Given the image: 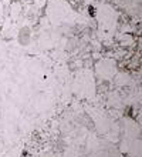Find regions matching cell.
<instances>
[{
  "label": "cell",
  "instance_id": "obj_1",
  "mask_svg": "<svg viewBox=\"0 0 142 157\" xmlns=\"http://www.w3.org/2000/svg\"><path fill=\"white\" fill-rule=\"evenodd\" d=\"M101 10H100V14H102L101 17V26L104 29L112 30L115 29V19H117V14L111 7L108 6H101Z\"/></svg>",
  "mask_w": 142,
  "mask_h": 157
},
{
  "label": "cell",
  "instance_id": "obj_2",
  "mask_svg": "<svg viewBox=\"0 0 142 157\" xmlns=\"http://www.w3.org/2000/svg\"><path fill=\"white\" fill-rule=\"evenodd\" d=\"M100 64L101 66H98V71L101 73L102 77L108 78L114 75V63L111 60H102Z\"/></svg>",
  "mask_w": 142,
  "mask_h": 157
},
{
  "label": "cell",
  "instance_id": "obj_3",
  "mask_svg": "<svg viewBox=\"0 0 142 157\" xmlns=\"http://www.w3.org/2000/svg\"><path fill=\"white\" fill-rule=\"evenodd\" d=\"M37 4H38L40 7H41V6H44V4H46V0H37Z\"/></svg>",
  "mask_w": 142,
  "mask_h": 157
}]
</instances>
